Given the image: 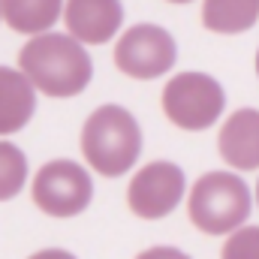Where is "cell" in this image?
I'll return each instance as SVG.
<instances>
[{"label": "cell", "instance_id": "obj_1", "mask_svg": "<svg viewBox=\"0 0 259 259\" xmlns=\"http://www.w3.org/2000/svg\"><path fill=\"white\" fill-rule=\"evenodd\" d=\"M18 69L33 84V91L55 100L78 97L94 78L91 55L69 33L30 36L18 52Z\"/></svg>", "mask_w": 259, "mask_h": 259}, {"label": "cell", "instance_id": "obj_2", "mask_svg": "<svg viewBox=\"0 0 259 259\" xmlns=\"http://www.w3.org/2000/svg\"><path fill=\"white\" fill-rule=\"evenodd\" d=\"M78 145H81L84 163L97 175L121 178L139 163L142 148H145V136H142V127L130 109L106 103L88 115Z\"/></svg>", "mask_w": 259, "mask_h": 259}, {"label": "cell", "instance_id": "obj_3", "mask_svg": "<svg viewBox=\"0 0 259 259\" xmlns=\"http://www.w3.org/2000/svg\"><path fill=\"white\" fill-rule=\"evenodd\" d=\"M253 211L250 187L235 172H205L190 187L187 217L205 235H232Z\"/></svg>", "mask_w": 259, "mask_h": 259}, {"label": "cell", "instance_id": "obj_4", "mask_svg": "<svg viewBox=\"0 0 259 259\" xmlns=\"http://www.w3.org/2000/svg\"><path fill=\"white\" fill-rule=\"evenodd\" d=\"M160 106L169 124L184 133H202L220 121L226 109V91L214 75L187 69L166 81Z\"/></svg>", "mask_w": 259, "mask_h": 259}, {"label": "cell", "instance_id": "obj_5", "mask_svg": "<svg viewBox=\"0 0 259 259\" xmlns=\"http://www.w3.org/2000/svg\"><path fill=\"white\" fill-rule=\"evenodd\" d=\"M33 205L58 220H69L88 211L94 202V178L75 160H49L30 184Z\"/></svg>", "mask_w": 259, "mask_h": 259}, {"label": "cell", "instance_id": "obj_6", "mask_svg": "<svg viewBox=\"0 0 259 259\" xmlns=\"http://www.w3.org/2000/svg\"><path fill=\"white\" fill-rule=\"evenodd\" d=\"M178 61L175 36L160 24H133L118 36L115 46V66L136 81H151L166 75Z\"/></svg>", "mask_w": 259, "mask_h": 259}, {"label": "cell", "instance_id": "obj_7", "mask_svg": "<svg viewBox=\"0 0 259 259\" xmlns=\"http://www.w3.org/2000/svg\"><path fill=\"white\" fill-rule=\"evenodd\" d=\"M187 196V175L172 160L145 163L127 187V205L139 220L169 217Z\"/></svg>", "mask_w": 259, "mask_h": 259}, {"label": "cell", "instance_id": "obj_8", "mask_svg": "<svg viewBox=\"0 0 259 259\" xmlns=\"http://www.w3.org/2000/svg\"><path fill=\"white\" fill-rule=\"evenodd\" d=\"M66 30L81 46H106L118 36L124 24L121 0H66L64 3Z\"/></svg>", "mask_w": 259, "mask_h": 259}, {"label": "cell", "instance_id": "obj_9", "mask_svg": "<svg viewBox=\"0 0 259 259\" xmlns=\"http://www.w3.org/2000/svg\"><path fill=\"white\" fill-rule=\"evenodd\" d=\"M217 151L229 169L256 172L259 169V109H235L217 136Z\"/></svg>", "mask_w": 259, "mask_h": 259}, {"label": "cell", "instance_id": "obj_10", "mask_svg": "<svg viewBox=\"0 0 259 259\" xmlns=\"http://www.w3.org/2000/svg\"><path fill=\"white\" fill-rule=\"evenodd\" d=\"M36 112V91L21 69L0 66V139L30 124Z\"/></svg>", "mask_w": 259, "mask_h": 259}, {"label": "cell", "instance_id": "obj_11", "mask_svg": "<svg viewBox=\"0 0 259 259\" xmlns=\"http://www.w3.org/2000/svg\"><path fill=\"white\" fill-rule=\"evenodd\" d=\"M3 21L24 36L52 33L58 18L64 15V0H0Z\"/></svg>", "mask_w": 259, "mask_h": 259}, {"label": "cell", "instance_id": "obj_12", "mask_svg": "<svg viewBox=\"0 0 259 259\" xmlns=\"http://www.w3.org/2000/svg\"><path fill=\"white\" fill-rule=\"evenodd\" d=\"M259 21V0H205L202 3V24L211 33L232 36L244 33Z\"/></svg>", "mask_w": 259, "mask_h": 259}, {"label": "cell", "instance_id": "obj_13", "mask_svg": "<svg viewBox=\"0 0 259 259\" xmlns=\"http://www.w3.org/2000/svg\"><path fill=\"white\" fill-rule=\"evenodd\" d=\"M27 184V157L18 145L0 139V202H9Z\"/></svg>", "mask_w": 259, "mask_h": 259}, {"label": "cell", "instance_id": "obj_14", "mask_svg": "<svg viewBox=\"0 0 259 259\" xmlns=\"http://www.w3.org/2000/svg\"><path fill=\"white\" fill-rule=\"evenodd\" d=\"M220 259H259V226H241L235 229L223 250H220Z\"/></svg>", "mask_w": 259, "mask_h": 259}, {"label": "cell", "instance_id": "obj_15", "mask_svg": "<svg viewBox=\"0 0 259 259\" xmlns=\"http://www.w3.org/2000/svg\"><path fill=\"white\" fill-rule=\"evenodd\" d=\"M136 259H193V256H190V253H184L181 247H172V244H157V247L142 250Z\"/></svg>", "mask_w": 259, "mask_h": 259}, {"label": "cell", "instance_id": "obj_16", "mask_svg": "<svg viewBox=\"0 0 259 259\" xmlns=\"http://www.w3.org/2000/svg\"><path fill=\"white\" fill-rule=\"evenodd\" d=\"M27 259H78L75 253H69L64 247H46V250H36V253H30Z\"/></svg>", "mask_w": 259, "mask_h": 259}, {"label": "cell", "instance_id": "obj_17", "mask_svg": "<svg viewBox=\"0 0 259 259\" xmlns=\"http://www.w3.org/2000/svg\"><path fill=\"white\" fill-rule=\"evenodd\" d=\"M166 3H193V0H166Z\"/></svg>", "mask_w": 259, "mask_h": 259}, {"label": "cell", "instance_id": "obj_18", "mask_svg": "<svg viewBox=\"0 0 259 259\" xmlns=\"http://www.w3.org/2000/svg\"><path fill=\"white\" fill-rule=\"evenodd\" d=\"M256 75H259V52H256Z\"/></svg>", "mask_w": 259, "mask_h": 259}, {"label": "cell", "instance_id": "obj_19", "mask_svg": "<svg viewBox=\"0 0 259 259\" xmlns=\"http://www.w3.org/2000/svg\"><path fill=\"white\" fill-rule=\"evenodd\" d=\"M256 205H259V181H256Z\"/></svg>", "mask_w": 259, "mask_h": 259}, {"label": "cell", "instance_id": "obj_20", "mask_svg": "<svg viewBox=\"0 0 259 259\" xmlns=\"http://www.w3.org/2000/svg\"><path fill=\"white\" fill-rule=\"evenodd\" d=\"M0 18H3V12H0Z\"/></svg>", "mask_w": 259, "mask_h": 259}]
</instances>
